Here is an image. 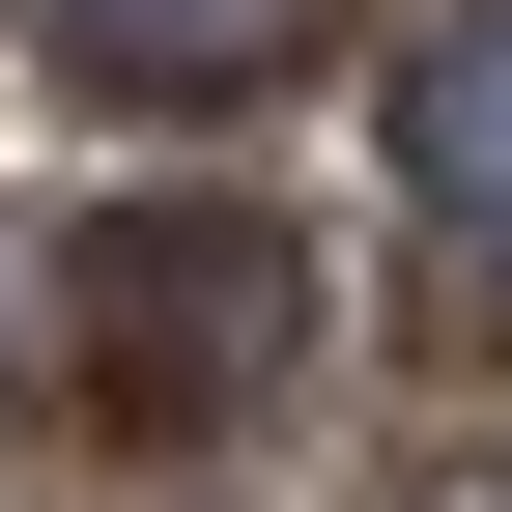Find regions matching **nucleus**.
I'll return each mask as SVG.
<instances>
[{
	"label": "nucleus",
	"instance_id": "obj_4",
	"mask_svg": "<svg viewBox=\"0 0 512 512\" xmlns=\"http://www.w3.org/2000/svg\"><path fill=\"white\" fill-rule=\"evenodd\" d=\"M427 342H512V200H484L456 256H427Z\"/></svg>",
	"mask_w": 512,
	"mask_h": 512
},
{
	"label": "nucleus",
	"instance_id": "obj_3",
	"mask_svg": "<svg viewBox=\"0 0 512 512\" xmlns=\"http://www.w3.org/2000/svg\"><path fill=\"white\" fill-rule=\"evenodd\" d=\"M399 143H427V228H484V200H512V0H456V57L399 86Z\"/></svg>",
	"mask_w": 512,
	"mask_h": 512
},
{
	"label": "nucleus",
	"instance_id": "obj_2",
	"mask_svg": "<svg viewBox=\"0 0 512 512\" xmlns=\"http://www.w3.org/2000/svg\"><path fill=\"white\" fill-rule=\"evenodd\" d=\"M57 57H86V86H313V57H342V0H57Z\"/></svg>",
	"mask_w": 512,
	"mask_h": 512
},
{
	"label": "nucleus",
	"instance_id": "obj_5",
	"mask_svg": "<svg viewBox=\"0 0 512 512\" xmlns=\"http://www.w3.org/2000/svg\"><path fill=\"white\" fill-rule=\"evenodd\" d=\"M456 512H512V456H456Z\"/></svg>",
	"mask_w": 512,
	"mask_h": 512
},
{
	"label": "nucleus",
	"instance_id": "obj_1",
	"mask_svg": "<svg viewBox=\"0 0 512 512\" xmlns=\"http://www.w3.org/2000/svg\"><path fill=\"white\" fill-rule=\"evenodd\" d=\"M285 342H313V228L285 200H86V256H57L86 427H256Z\"/></svg>",
	"mask_w": 512,
	"mask_h": 512
}]
</instances>
